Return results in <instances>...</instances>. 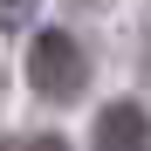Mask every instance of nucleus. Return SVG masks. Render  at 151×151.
I'll use <instances>...</instances> for the list:
<instances>
[{
	"label": "nucleus",
	"instance_id": "1",
	"mask_svg": "<svg viewBox=\"0 0 151 151\" xmlns=\"http://www.w3.org/2000/svg\"><path fill=\"white\" fill-rule=\"evenodd\" d=\"M28 83H35V96H48V103H76V96H83L89 62H83V48H76V35L48 28V35L28 41Z\"/></svg>",
	"mask_w": 151,
	"mask_h": 151
},
{
	"label": "nucleus",
	"instance_id": "2",
	"mask_svg": "<svg viewBox=\"0 0 151 151\" xmlns=\"http://www.w3.org/2000/svg\"><path fill=\"white\" fill-rule=\"evenodd\" d=\"M96 151H151L144 103H110L103 117H96Z\"/></svg>",
	"mask_w": 151,
	"mask_h": 151
},
{
	"label": "nucleus",
	"instance_id": "3",
	"mask_svg": "<svg viewBox=\"0 0 151 151\" xmlns=\"http://www.w3.org/2000/svg\"><path fill=\"white\" fill-rule=\"evenodd\" d=\"M28 14H35V0H7V14H0V21H7V28H28Z\"/></svg>",
	"mask_w": 151,
	"mask_h": 151
},
{
	"label": "nucleus",
	"instance_id": "4",
	"mask_svg": "<svg viewBox=\"0 0 151 151\" xmlns=\"http://www.w3.org/2000/svg\"><path fill=\"white\" fill-rule=\"evenodd\" d=\"M21 151H69V144H62L55 131H41V137H28V144H21Z\"/></svg>",
	"mask_w": 151,
	"mask_h": 151
}]
</instances>
